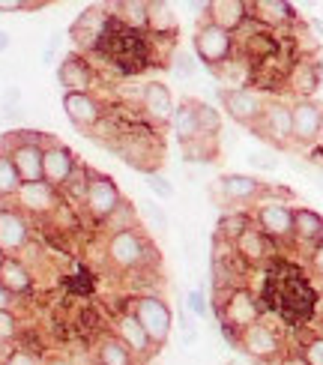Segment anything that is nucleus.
Returning <instances> with one entry per match:
<instances>
[{
  "label": "nucleus",
  "mask_w": 323,
  "mask_h": 365,
  "mask_svg": "<svg viewBox=\"0 0 323 365\" xmlns=\"http://www.w3.org/2000/svg\"><path fill=\"white\" fill-rule=\"evenodd\" d=\"M21 317L15 312H4L0 309V347H12L15 339H21Z\"/></svg>",
  "instance_id": "39"
},
{
  "label": "nucleus",
  "mask_w": 323,
  "mask_h": 365,
  "mask_svg": "<svg viewBox=\"0 0 323 365\" xmlns=\"http://www.w3.org/2000/svg\"><path fill=\"white\" fill-rule=\"evenodd\" d=\"M317 297H320V302H323V282H317Z\"/></svg>",
  "instance_id": "55"
},
{
  "label": "nucleus",
  "mask_w": 323,
  "mask_h": 365,
  "mask_svg": "<svg viewBox=\"0 0 323 365\" xmlns=\"http://www.w3.org/2000/svg\"><path fill=\"white\" fill-rule=\"evenodd\" d=\"M120 201H123V195H120V186L114 182V177L93 171V180H90L87 197H84V204H81L87 216L93 219L96 225H102V222L120 207Z\"/></svg>",
  "instance_id": "14"
},
{
  "label": "nucleus",
  "mask_w": 323,
  "mask_h": 365,
  "mask_svg": "<svg viewBox=\"0 0 323 365\" xmlns=\"http://www.w3.org/2000/svg\"><path fill=\"white\" fill-rule=\"evenodd\" d=\"M290 114H294V150L309 153L317 147L323 129V102L317 99H290Z\"/></svg>",
  "instance_id": "11"
},
{
  "label": "nucleus",
  "mask_w": 323,
  "mask_h": 365,
  "mask_svg": "<svg viewBox=\"0 0 323 365\" xmlns=\"http://www.w3.org/2000/svg\"><path fill=\"white\" fill-rule=\"evenodd\" d=\"M57 81L63 87V93H93V87L99 81L96 66L90 63V57L72 51L60 60L57 66Z\"/></svg>",
  "instance_id": "19"
},
{
  "label": "nucleus",
  "mask_w": 323,
  "mask_h": 365,
  "mask_svg": "<svg viewBox=\"0 0 323 365\" xmlns=\"http://www.w3.org/2000/svg\"><path fill=\"white\" fill-rule=\"evenodd\" d=\"M297 351L309 365H323V332H302Z\"/></svg>",
  "instance_id": "38"
},
{
  "label": "nucleus",
  "mask_w": 323,
  "mask_h": 365,
  "mask_svg": "<svg viewBox=\"0 0 323 365\" xmlns=\"http://www.w3.org/2000/svg\"><path fill=\"white\" fill-rule=\"evenodd\" d=\"M45 6V0H0V12H39Z\"/></svg>",
  "instance_id": "45"
},
{
  "label": "nucleus",
  "mask_w": 323,
  "mask_h": 365,
  "mask_svg": "<svg viewBox=\"0 0 323 365\" xmlns=\"http://www.w3.org/2000/svg\"><path fill=\"white\" fill-rule=\"evenodd\" d=\"M132 314L141 321L150 341L156 344V351H162V347L168 344V339H171V329H174V312L165 302V297H159V294H138L132 299Z\"/></svg>",
  "instance_id": "7"
},
{
  "label": "nucleus",
  "mask_w": 323,
  "mask_h": 365,
  "mask_svg": "<svg viewBox=\"0 0 323 365\" xmlns=\"http://www.w3.org/2000/svg\"><path fill=\"white\" fill-rule=\"evenodd\" d=\"M45 359L34 354L30 347H12V354L4 359V365H42Z\"/></svg>",
  "instance_id": "44"
},
{
  "label": "nucleus",
  "mask_w": 323,
  "mask_h": 365,
  "mask_svg": "<svg viewBox=\"0 0 323 365\" xmlns=\"http://www.w3.org/2000/svg\"><path fill=\"white\" fill-rule=\"evenodd\" d=\"M90 180H93V168H87V162H78V168L72 171L69 182L63 186V195L75 204H84L87 189H90Z\"/></svg>",
  "instance_id": "36"
},
{
  "label": "nucleus",
  "mask_w": 323,
  "mask_h": 365,
  "mask_svg": "<svg viewBox=\"0 0 323 365\" xmlns=\"http://www.w3.org/2000/svg\"><path fill=\"white\" fill-rule=\"evenodd\" d=\"M21 177L19 171H15V165L9 159V150L4 144V138H0V204H12L15 195L21 192Z\"/></svg>",
  "instance_id": "35"
},
{
  "label": "nucleus",
  "mask_w": 323,
  "mask_h": 365,
  "mask_svg": "<svg viewBox=\"0 0 323 365\" xmlns=\"http://www.w3.org/2000/svg\"><path fill=\"white\" fill-rule=\"evenodd\" d=\"M234 252L237 257L245 264V269H264L275 261V255H279V246L260 231L257 225H252L249 231H242L237 240H234Z\"/></svg>",
  "instance_id": "15"
},
{
  "label": "nucleus",
  "mask_w": 323,
  "mask_h": 365,
  "mask_svg": "<svg viewBox=\"0 0 323 365\" xmlns=\"http://www.w3.org/2000/svg\"><path fill=\"white\" fill-rule=\"evenodd\" d=\"M212 75L219 78V90H245L255 84V66L245 60L240 51L227 60V63H222L219 69H212Z\"/></svg>",
  "instance_id": "27"
},
{
  "label": "nucleus",
  "mask_w": 323,
  "mask_h": 365,
  "mask_svg": "<svg viewBox=\"0 0 323 365\" xmlns=\"http://www.w3.org/2000/svg\"><path fill=\"white\" fill-rule=\"evenodd\" d=\"M114 153L126 162L129 168L150 177V174H159L162 162H165V141L159 138V129H153L150 123H141L123 135V141L117 144Z\"/></svg>",
  "instance_id": "2"
},
{
  "label": "nucleus",
  "mask_w": 323,
  "mask_h": 365,
  "mask_svg": "<svg viewBox=\"0 0 323 365\" xmlns=\"http://www.w3.org/2000/svg\"><path fill=\"white\" fill-rule=\"evenodd\" d=\"M147 189H150L153 197H159V201H171V197L177 195L174 182L168 180L165 174H150V177H147Z\"/></svg>",
  "instance_id": "43"
},
{
  "label": "nucleus",
  "mask_w": 323,
  "mask_h": 365,
  "mask_svg": "<svg viewBox=\"0 0 323 365\" xmlns=\"http://www.w3.org/2000/svg\"><path fill=\"white\" fill-rule=\"evenodd\" d=\"M78 162L81 159L75 156L63 141L48 138V144H45V150H42V180L48 182V186H54L57 192H63L72 171L78 168Z\"/></svg>",
  "instance_id": "16"
},
{
  "label": "nucleus",
  "mask_w": 323,
  "mask_h": 365,
  "mask_svg": "<svg viewBox=\"0 0 323 365\" xmlns=\"http://www.w3.org/2000/svg\"><path fill=\"white\" fill-rule=\"evenodd\" d=\"M249 162L255 165V168H260V171H275V168H279V162L272 159V153H264V150H255V153H249Z\"/></svg>",
  "instance_id": "47"
},
{
  "label": "nucleus",
  "mask_w": 323,
  "mask_h": 365,
  "mask_svg": "<svg viewBox=\"0 0 323 365\" xmlns=\"http://www.w3.org/2000/svg\"><path fill=\"white\" fill-rule=\"evenodd\" d=\"M6 261H9V255H6L4 249H0V269H4V264H6Z\"/></svg>",
  "instance_id": "54"
},
{
  "label": "nucleus",
  "mask_w": 323,
  "mask_h": 365,
  "mask_svg": "<svg viewBox=\"0 0 323 365\" xmlns=\"http://www.w3.org/2000/svg\"><path fill=\"white\" fill-rule=\"evenodd\" d=\"M87 365H99V362H96V359H90V362H87Z\"/></svg>",
  "instance_id": "57"
},
{
  "label": "nucleus",
  "mask_w": 323,
  "mask_h": 365,
  "mask_svg": "<svg viewBox=\"0 0 323 365\" xmlns=\"http://www.w3.org/2000/svg\"><path fill=\"white\" fill-rule=\"evenodd\" d=\"M320 324H323V312H320Z\"/></svg>",
  "instance_id": "58"
},
{
  "label": "nucleus",
  "mask_w": 323,
  "mask_h": 365,
  "mask_svg": "<svg viewBox=\"0 0 323 365\" xmlns=\"http://www.w3.org/2000/svg\"><path fill=\"white\" fill-rule=\"evenodd\" d=\"M323 242V216L312 207H294V249L312 252Z\"/></svg>",
  "instance_id": "25"
},
{
  "label": "nucleus",
  "mask_w": 323,
  "mask_h": 365,
  "mask_svg": "<svg viewBox=\"0 0 323 365\" xmlns=\"http://www.w3.org/2000/svg\"><path fill=\"white\" fill-rule=\"evenodd\" d=\"M114 12L111 6H90L84 9L78 19L69 24V39L75 42V51L78 54H93L102 48V42L108 39L114 27Z\"/></svg>",
  "instance_id": "6"
},
{
  "label": "nucleus",
  "mask_w": 323,
  "mask_h": 365,
  "mask_svg": "<svg viewBox=\"0 0 323 365\" xmlns=\"http://www.w3.org/2000/svg\"><path fill=\"white\" fill-rule=\"evenodd\" d=\"M19 102H21V90L19 87H6V93H4V117H15V111H19Z\"/></svg>",
  "instance_id": "46"
},
{
  "label": "nucleus",
  "mask_w": 323,
  "mask_h": 365,
  "mask_svg": "<svg viewBox=\"0 0 323 365\" xmlns=\"http://www.w3.org/2000/svg\"><path fill=\"white\" fill-rule=\"evenodd\" d=\"M105 234H123V231H141V212H138V204H132L129 197H123L120 207L102 222Z\"/></svg>",
  "instance_id": "32"
},
{
  "label": "nucleus",
  "mask_w": 323,
  "mask_h": 365,
  "mask_svg": "<svg viewBox=\"0 0 323 365\" xmlns=\"http://www.w3.org/2000/svg\"><path fill=\"white\" fill-rule=\"evenodd\" d=\"M204 19L215 27L227 30V34H240L242 24L252 19L249 15V0H210Z\"/></svg>",
  "instance_id": "24"
},
{
  "label": "nucleus",
  "mask_w": 323,
  "mask_h": 365,
  "mask_svg": "<svg viewBox=\"0 0 323 365\" xmlns=\"http://www.w3.org/2000/svg\"><path fill=\"white\" fill-rule=\"evenodd\" d=\"M114 336L129 347V351L138 356V362L141 365H147L153 356H156L159 351H156V344L150 341V336H147V329L141 327V321L132 314V309H126V312H120L117 314V321H114Z\"/></svg>",
  "instance_id": "21"
},
{
  "label": "nucleus",
  "mask_w": 323,
  "mask_h": 365,
  "mask_svg": "<svg viewBox=\"0 0 323 365\" xmlns=\"http://www.w3.org/2000/svg\"><path fill=\"white\" fill-rule=\"evenodd\" d=\"M323 84V63L312 54V57H299L287 72V90L294 99H314V93Z\"/></svg>",
  "instance_id": "23"
},
{
  "label": "nucleus",
  "mask_w": 323,
  "mask_h": 365,
  "mask_svg": "<svg viewBox=\"0 0 323 365\" xmlns=\"http://www.w3.org/2000/svg\"><path fill=\"white\" fill-rule=\"evenodd\" d=\"M198 120H201V132L204 135H215V138L222 135V114L215 111L212 105L201 102V99H198Z\"/></svg>",
  "instance_id": "41"
},
{
  "label": "nucleus",
  "mask_w": 323,
  "mask_h": 365,
  "mask_svg": "<svg viewBox=\"0 0 323 365\" xmlns=\"http://www.w3.org/2000/svg\"><path fill=\"white\" fill-rule=\"evenodd\" d=\"M317 147L323 150V129H320V138H317Z\"/></svg>",
  "instance_id": "56"
},
{
  "label": "nucleus",
  "mask_w": 323,
  "mask_h": 365,
  "mask_svg": "<svg viewBox=\"0 0 323 365\" xmlns=\"http://www.w3.org/2000/svg\"><path fill=\"white\" fill-rule=\"evenodd\" d=\"M138 212H141V219L147 222L150 234H165L168 227H171V219H168V212H165L156 201H150V197L138 201Z\"/></svg>",
  "instance_id": "37"
},
{
  "label": "nucleus",
  "mask_w": 323,
  "mask_h": 365,
  "mask_svg": "<svg viewBox=\"0 0 323 365\" xmlns=\"http://www.w3.org/2000/svg\"><path fill=\"white\" fill-rule=\"evenodd\" d=\"M309 269L314 272L317 282H323V242H317V246L309 252Z\"/></svg>",
  "instance_id": "48"
},
{
  "label": "nucleus",
  "mask_w": 323,
  "mask_h": 365,
  "mask_svg": "<svg viewBox=\"0 0 323 365\" xmlns=\"http://www.w3.org/2000/svg\"><path fill=\"white\" fill-rule=\"evenodd\" d=\"M63 111L69 117V123L84 135L93 132L108 114L105 102L96 93H63Z\"/></svg>",
  "instance_id": "20"
},
{
  "label": "nucleus",
  "mask_w": 323,
  "mask_h": 365,
  "mask_svg": "<svg viewBox=\"0 0 323 365\" xmlns=\"http://www.w3.org/2000/svg\"><path fill=\"white\" fill-rule=\"evenodd\" d=\"M219 102H222V111L234 120V123L245 126V129H255L260 114H264V105L267 96L260 90H219Z\"/></svg>",
  "instance_id": "12"
},
{
  "label": "nucleus",
  "mask_w": 323,
  "mask_h": 365,
  "mask_svg": "<svg viewBox=\"0 0 323 365\" xmlns=\"http://www.w3.org/2000/svg\"><path fill=\"white\" fill-rule=\"evenodd\" d=\"M60 42H63V34H60V30H57V34H51V39H48V48L42 51V60H45V63H51V60L57 57V51H60Z\"/></svg>",
  "instance_id": "49"
},
{
  "label": "nucleus",
  "mask_w": 323,
  "mask_h": 365,
  "mask_svg": "<svg viewBox=\"0 0 323 365\" xmlns=\"http://www.w3.org/2000/svg\"><path fill=\"white\" fill-rule=\"evenodd\" d=\"M240 351L255 359L257 365H275L287 351H284V336L279 327H272L270 321H257L255 327H249L245 332H240L237 341Z\"/></svg>",
  "instance_id": "8"
},
{
  "label": "nucleus",
  "mask_w": 323,
  "mask_h": 365,
  "mask_svg": "<svg viewBox=\"0 0 323 365\" xmlns=\"http://www.w3.org/2000/svg\"><path fill=\"white\" fill-rule=\"evenodd\" d=\"M171 132L177 135L180 144H186L201 135V120H198V99H183L177 102L174 117H171Z\"/></svg>",
  "instance_id": "29"
},
{
  "label": "nucleus",
  "mask_w": 323,
  "mask_h": 365,
  "mask_svg": "<svg viewBox=\"0 0 323 365\" xmlns=\"http://www.w3.org/2000/svg\"><path fill=\"white\" fill-rule=\"evenodd\" d=\"M252 225H255L252 210H225L219 225H215V237L225 240V242H234L242 231H249Z\"/></svg>",
  "instance_id": "34"
},
{
  "label": "nucleus",
  "mask_w": 323,
  "mask_h": 365,
  "mask_svg": "<svg viewBox=\"0 0 323 365\" xmlns=\"http://www.w3.org/2000/svg\"><path fill=\"white\" fill-rule=\"evenodd\" d=\"M114 19L129 27V30H138V34H147V15H150V4L147 0H123V4H114L111 6Z\"/></svg>",
  "instance_id": "33"
},
{
  "label": "nucleus",
  "mask_w": 323,
  "mask_h": 365,
  "mask_svg": "<svg viewBox=\"0 0 323 365\" xmlns=\"http://www.w3.org/2000/svg\"><path fill=\"white\" fill-rule=\"evenodd\" d=\"M192 45H195L198 63H204L210 72L219 69L222 63H227V60L237 54V39H234V34H227V30L210 24L207 19H201V24H198L195 36H192Z\"/></svg>",
  "instance_id": "9"
},
{
  "label": "nucleus",
  "mask_w": 323,
  "mask_h": 365,
  "mask_svg": "<svg viewBox=\"0 0 323 365\" xmlns=\"http://www.w3.org/2000/svg\"><path fill=\"white\" fill-rule=\"evenodd\" d=\"M252 216L279 249H294V207L287 201H260L252 207Z\"/></svg>",
  "instance_id": "10"
},
{
  "label": "nucleus",
  "mask_w": 323,
  "mask_h": 365,
  "mask_svg": "<svg viewBox=\"0 0 323 365\" xmlns=\"http://www.w3.org/2000/svg\"><path fill=\"white\" fill-rule=\"evenodd\" d=\"M30 242H34V222L12 204H0V249L9 257H19Z\"/></svg>",
  "instance_id": "13"
},
{
  "label": "nucleus",
  "mask_w": 323,
  "mask_h": 365,
  "mask_svg": "<svg viewBox=\"0 0 323 365\" xmlns=\"http://www.w3.org/2000/svg\"><path fill=\"white\" fill-rule=\"evenodd\" d=\"M147 34L153 39H168L174 42L180 34V19L171 4H150V15H147Z\"/></svg>",
  "instance_id": "28"
},
{
  "label": "nucleus",
  "mask_w": 323,
  "mask_h": 365,
  "mask_svg": "<svg viewBox=\"0 0 323 365\" xmlns=\"http://www.w3.org/2000/svg\"><path fill=\"white\" fill-rule=\"evenodd\" d=\"M249 15L272 34H287L299 24L297 6L284 4V0H255V4H249Z\"/></svg>",
  "instance_id": "22"
},
{
  "label": "nucleus",
  "mask_w": 323,
  "mask_h": 365,
  "mask_svg": "<svg viewBox=\"0 0 323 365\" xmlns=\"http://www.w3.org/2000/svg\"><path fill=\"white\" fill-rule=\"evenodd\" d=\"M168 69H171L177 78H195V72H198V57L192 51H183L177 48L171 54V63H168Z\"/></svg>",
  "instance_id": "40"
},
{
  "label": "nucleus",
  "mask_w": 323,
  "mask_h": 365,
  "mask_svg": "<svg viewBox=\"0 0 323 365\" xmlns=\"http://www.w3.org/2000/svg\"><path fill=\"white\" fill-rule=\"evenodd\" d=\"M159 252L150 246V240L141 231H123V234H111L105 237V261L117 272H141L156 267Z\"/></svg>",
  "instance_id": "3"
},
{
  "label": "nucleus",
  "mask_w": 323,
  "mask_h": 365,
  "mask_svg": "<svg viewBox=\"0 0 323 365\" xmlns=\"http://www.w3.org/2000/svg\"><path fill=\"white\" fill-rule=\"evenodd\" d=\"M212 312L219 317L225 339L234 347L240 341V332L255 327L257 321H264V302H260V297L249 284H240V287H230V291L215 294Z\"/></svg>",
  "instance_id": "1"
},
{
  "label": "nucleus",
  "mask_w": 323,
  "mask_h": 365,
  "mask_svg": "<svg viewBox=\"0 0 323 365\" xmlns=\"http://www.w3.org/2000/svg\"><path fill=\"white\" fill-rule=\"evenodd\" d=\"M275 365H309V362L302 359V354H299V351H287V354H284L279 362H275Z\"/></svg>",
  "instance_id": "51"
},
{
  "label": "nucleus",
  "mask_w": 323,
  "mask_h": 365,
  "mask_svg": "<svg viewBox=\"0 0 323 365\" xmlns=\"http://www.w3.org/2000/svg\"><path fill=\"white\" fill-rule=\"evenodd\" d=\"M186 312L195 317V321H204V317H210V302H207L204 287H192V291L186 294Z\"/></svg>",
  "instance_id": "42"
},
{
  "label": "nucleus",
  "mask_w": 323,
  "mask_h": 365,
  "mask_svg": "<svg viewBox=\"0 0 323 365\" xmlns=\"http://www.w3.org/2000/svg\"><path fill=\"white\" fill-rule=\"evenodd\" d=\"M93 359H96L99 365H141V362H138V356L114 336V332H108V336H102V339L96 341Z\"/></svg>",
  "instance_id": "30"
},
{
  "label": "nucleus",
  "mask_w": 323,
  "mask_h": 365,
  "mask_svg": "<svg viewBox=\"0 0 323 365\" xmlns=\"http://www.w3.org/2000/svg\"><path fill=\"white\" fill-rule=\"evenodd\" d=\"M180 153L189 165H210V162H219L222 147H219V138H215V135H204L201 132L198 138L180 144Z\"/></svg>",
  "instance_id": "31"
},
{
  "label": "nucleus",
  "mask_w": 323,
  "mask_h": 365,
  "mask_svg": "<svg viewBox=\"0 0 323 365\" xmlns=\"http://www.w3.org/2000/svg\"><path fill=\"white\" fill-rule=\"evenodd\" d=\"M6 48H9V34H6L4 27H0V54H4Z\"/></svg>",
  "instance_id": "53"
},
{
  "label": "nucleus",
  "mask_w": 323,
  "mask_h": 365,
  "mask_svg": "<svg viewBox=\"0 0 323 365\" xmlns=\"http://www.w3.org/2000/svg\"><path fill=\"white\" fill-rule=\"evenodd\" d=\"M252 132L275 150H294V114H290V99L267 96L264 114H260L257 126Z\"/></svg>",
  "instance_id": "5"
},
{
  "label": "nucleus",
  "mask_w": 323,
  "mask_h": 365,
  "mask_svg": "<svg viewBox=\"0 0 323 365\" xmlns=\"http://www.w3.org/2000/svg\"><path fill=\"white\" fill-rule=\"evenodd\" d=\"M42 365H75V359H69V356H60V354H54V356H48Z\"/></svg>",
  "instance_id": "52"
},
{
  "label": "nucleus",
  "mask_w": 323,
  "mask_h": 365,
  "mask_svg": "<svg viewBox=\"0 0 323 365\" xmlns=\"http://www.w3.org/2000/svg\"><path fill=\"white\" fill-rule=\"evenodd\" d=\"M267 186L270 182L252 174H222L219 180H212L210 197L225 210H252V204L264 201Z\"/></svg>",
  "instance_id": "4"
},
{
  "label": "nucleus",
  "mask_w": 323,
  "mask_h": 365,
  "mask_svg": "<svg viewBox=\"0 0 323 365\" xmlns=\"http://www.w3.org/2000/svg\"><path fill=\"white\" fill-rule=\"evenodd\" d=\"M138 108H141V117L153 129L171 126V117H174V108H177V102L171 96V87H165L162 81H147L141 87V102H138Z\"/></svg>",
  "instance_id": "17"
},
{
  "label": "nucleus",
  "mask_w": 323,
  "mask_h": 365,
  "mask_svg": "<svg viewBox=\"0 0 323 365\" xmlns=\"http://www.w3.org/2000/svg\"><path fill=\"white\" fill-rule=\"evenodd\" d=\"M12 207L21 210L27 219H48L60 210V192L48 182H24Z\"/></svg>",
  "instance_id": "18"
},
{
  "label": "nucleus",
  "mask_w": 323,
  "mask_h": 365,
  "mask_svg": "<svg viewBox=\"0 0 323 365\" xmlns=\"http://www.w3.org/2000/svg\"><path fill=\"white\" fill-rule=\"evenodd\" d=\"M15 306H19V299H15V297L6 291V287L0 284V309H4V312H15Z\"/></svg>",
  "instance_id": "50"
},
{
  "label": "nucleus",
  "mask_w": 323,
  "mask_h": 365,
  "mask_svg": "<svg viewBox=\"0 0 323 365\" xmlns=\"http://www.w3.org/2000/svg\"><path fill=\"white\" fill-rule=\"evenodd\" d=\"M0 284H4L15 299H24V297L34 294L36 276H34V269L27 267L24 257H9L4 264V269H0Z\"/></svg>",
  "instance_id": "26"
}]
</instances>
